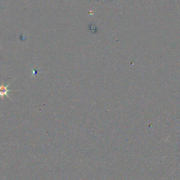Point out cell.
I'll use <instances>...</instances> for the list:
<instances>
[{"label":"cell","instance_id":"cell-1","mask_svg":"<svg viewBox=\"0 0 180 180\" xmlns=\"http://www.w3.org/2000/svg\"><path fill=\"white\" fill-rule=\"evenodd\" d=\"M10 83H9L8 84L6 85V86L4 85V83L2 82V85H0V96L2 98V99H4V96H6L7 97L9 98L10 99L12 100V99H11V98L9 96L8 93L9 92H12V91L10 90H8V87H9Z\"/></svg>","mask_w":180,"mask_h":180}]
</instances>
